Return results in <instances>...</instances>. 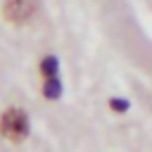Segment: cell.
<instances>
[{"instance_id": "cell-1", "label": "cell", "mask_w": 152, "mask_h": 152, "mask_svg": "<svg viewBox=\"0 0 152 152\" xmlns=\"http://www.w3.org/2000/svg\"><path fill=\"white\" fill-rule=\"evenodd\" d=\"M0 131H2V135L7 140H14V142L24 140L26 133H28V119H26V114L21 109H7L2 114Z\"/></svg>"}, {"instance_id": "cell-2", "label": "cell", "mask_w": 152, "mask_h": 152, "mask_svg": "<svg viewBox=\"0 0 152 152\" xmlns=\"http://www.w3.org/2000/svg\"><path fill=\"white\" fill-rule=\"evenodd\" d=\"M38 10L36 0H7L5 7H2V14L7 21H14V24H24L33 17V12Z\"/></svg>"}, {"instance_id": "cell-3", "label": "cell", "mask_w": 152, "mask_h": 152, "mask_svg": "<svg viewBox=\"0 0 152 152\" xmlns=\"http://www.w3.org/2000/svg\"><path fill=\"white\" fill-rule=\"evenodd\" d=\"M40 69H43V74H45L48 78L57 76V59H55V57H45L43 64H40Z\"/></svg>"}, {"instance_id": "cell-4", "label": "cell", "mask_w": 152, "mask_h": 152, "mask_svg": "<svg viewBox=\"0 0 152 152\" xmlns=\"http://www.w3.org/2000/svg\"><path fill=\"white\" fill-rule=\"evenodd\" d=\"M59 95V83H57V78L52 76V78H48V83H45V97H57Z\"/></svg>"}, {"instance_id": "cell-5", "label": "cell", "mask_w": 152, "mask_h": 152, "mask_svg": "<svg viewBox=\"0 0 152 152\" xmlns=\"http://www.w3.org/2000/svg\"><path fill=\"white\" fill-rule=\"evenodd\" d=\"M112 107H114V109H119V112H124V109H128V104H126L124 100H112Z\"/></svg>"}]
</instances>
